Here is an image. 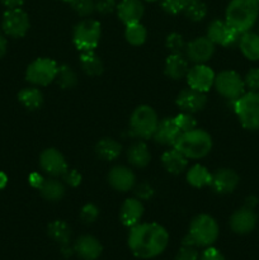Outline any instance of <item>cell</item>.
<instances>
[{"label": "cell", "mask_w": 259, "mask_h": 260, "mask_svg": "<svg viewBox=\"0 0 259 260\" xmlns=\"http://www.w3.org/2000/svg\"><path fill=\"white\" fill-rule=\"evenodd\" d=\"M47 234L52 240L60 244L61 249L69 248L70 246V239H71V230L69 228L68 223L65 221H53L48 225Z\"/></svg>", "instance_id": "f1b7e54d"}, {"label": "cell", "mask_w": 259, "mask_h": 260, "mask_svg": "<svg viewBox=\"0 0 259 260\" xmlns=\"http://www.w3.org/2000/svg\"><path fill=\"white\" fill-rule=\"evenodd\" d=\"M28 182H29V184L32 185L33 188H37V189H40V188L42 187L43 182H45V178H43L40 173L35 172V173H32V174H29Z\"/></svg>", "instance_id": "7dc6e473"}, {"label": "cell", "mask_w": 259, "mask_h": 260, "mask_svg": "<svg viewBox=\"0 0 259 260\" xmlns=\"http://www.w3.org/2000/svg\"><path fill=\"white\" fill-rule=\"evenodd\" d=\"M144 216V205L139 198H127L119 211V218L124 226L131 229L137 225Z\"/></svg>", "instance_id": "44dd1931"}, {"label": "cell", "mask_w": 259, "mask_h": 260, "mask_svg": "<svg viewBox=\"0 0 259 260\" xmlns=\"http://www.w3.org/2000/svg\"><path fill=\"white\" fill-rule=\"evenodd\" d=\"M239 48L241 53L250 61L259 60V35L253 32L241 33L239 40Z\"/></svg>", "instance_id": "4316f807"}, {"label": "cell", "mask_w": 259, "mask_h": 260, "mask_svg": "<svg viewBox=\"0 0 259 260\" xmlns=\"http://www.w3.org/2000/svg\"><path fill=\"white\" fill-rule=\"evenodd\" d=\"M40 167L46 174L51 177H62L68 168L65 156L57 149L48 147L43 150L40 155Z\"/></svg>", "instance_id": "5bb4252c"}, {"label": "cell", "mask_w": 259, "mask_h": 260, "mask_svg": "<svg viewBox=\"0 0 259 260\" xmlns=\"http://www.w3.org/2000/svg\"><path fill=\"white\" fill-rule=\"evenodd\" d=\"M74 253L83 260H96L102 255L101 241L91 235H81L74 243Z\"/></svg>", "instance_id": "d6986e66"}, {"label": "cell", "mask_w": 259, "mask_h": 260, "mask_svg": "<svg viewBox=\"0 0 259 260\" xmlns=\"http://www.w3.org/2000/svg\"><path fill=\"white\" fill-rule=\"evenodd\" d=\"M70 4L74 12L83 18L90 17L95 12V2L94 0H73Z\"/></svg>", "instance_id": "8d00e7d4"}, {"label": "cell", "mask_w": 259, "mask_h": 260, "mask_svg": "<svg viewBox=\"0 0 259 260\" xmlns=\"http://www.w3.org/2000/svg\"><path fill=\"white\" fill-rule=\"evenodd\" d=\"M220 229L218 223L212 216L198 215L190 221L189 230L183 239V245H193L197 248H208L212 246L218 239Z\"/></svg>", "instance_id": "3957f363"}, {"label": "cell", "mask_w": 259, "mask_h": 260, "mask_svg": "<svg viewBox=\"0 0 259 260\" xmlns=\"http://www.w3.org/2000/svg\"><path fill=\"white\" fill-rule=\"evenodd\" d=\"M255 2H256V3H258V4H259V0H255Z\"/></svg>", "instance_id": "11a10c76"}, {"label": "cell", "mask_w": 259, "mask_h": 260, "mask_svg": "<svg viewBox=\"0 0 259 260\" xmlns=\"http://www.w3.org/2000/svg\"><path fill=\"white\" fill-rule=\"evenodd\" d=\"M159 122V117L155 109L147 104H141L132 112L130 118L131 134L141 140L151 139L156 131Z\"/></svg>", "instance_id": "5b68a950"}, {"label": "cell", "mask_w": 259, "mask_h": 260, "mask_svg": "<svg viewBox=\"0 0 259 260\" xmlns=\"http://www.w3.org/2000/svg\"><path fill=\"white\" fill-rule=\"evenodd\" d=\"M98 216H99V208L96 207L94 203H86L80 211L81 221H83L84 223H86V225L95 222Z\"/></svg>", "instance_id": "ab89813d"}, {"label": "cell", "mask_w": 259, "mask_h": 260, "mask_svg": "<svg viewBox=\"0 0 259 260\" xmlns=\"http://www.w3.org/2000/svg\"><path fill=\"white\" fill-rule=\"evenodd\" d=\"M62 179L69 187L76 188L81 183V174L75 169H68L62 175Z\"/></svg>", "instance_id": "ee69618b"}, {"label": "cell", "mask_w": 259, "mask_h": 260, "mask_svg": "<svg viewBox=\"0 0 259 260\" xmlns=\"http://www.w3.org/2000/svg\"><path fill=\"white\" fill-rule=\"evenodd\" d=\"M127 160L136 168H145L150 164L151 154L144 141H136L127 150Z\"/></svg>", "instance_id": "d4e9b609"}, {"label": "cell", "mask_w": 259, "mask_h": 260, "mask_svg": "<svg viewBox=\"0 0 259 260\" xmlns=\"http://www.w3.org/2000/svg\"><path fill=\"white\" fill-rule=\"evenodd\" d=\"M122 146L118 141L111 137H104L99 140L95 145V152L98 157L104 161H113L121 155Z\"/></svg>", "instance_id": "484cf974"}, {"label": "cell", "mask_w": 259, "mask_h": 260, "mask_svg": "<svg viewBox=\"0 0 259 260\" xmlns=\"http://www.w3.org/2000/svg\"><path fill=\"white\" fill-rule=\"evenodd\" d=\"M244 84L249 91H259V69H250L244 78Z\"/></svg>", "instance_id": "b9f144b4"}, {"label": "cell", "mask_w": 259, "mask_h": 260, "mask_svg": "<svg viewBox=\"0 0 259 260\" xmlns=\"http://www.w3.org/2000/svg\"><path fill=\"white\" fill-rule=\"evenodd\" d=\"M183 13L192 22H201L207 15V5L201 0H190V2H188Z\"/></svg>", "instance_id": "e575fe53"}, {"label": "cell", "mask_w": 259, "mask_h": 260, "mask_svg": "<svg viewBox=\"0 0 259 260\" xmlns=\"http://www.w3.org/2000/svg\"><path fill=\"white\" fill-rule=\"evenodd\" d=\"M200 260H226L223 254L221 253L218 249L213 248V246H208L205 248L202 254L200 255Z\"/></svg>", "instance_id": "bcb514c9"}, {"label": "cell", "mask_w": 259, "mask_h": 260, "mask_svg": "<svg viewBox=\"0 0 259 260\" xmlns=\"http://www.w3.org/2000/svg\"><path fill=\"white\" fill-rule=\"evenodd\" d=\"M207 103L206 93L195 90L192 88L183 89L175 99V104L180 108L182 112H188V113H197L202 111Z\"/></svg>", "instance_id": "2e32d148"}, {"label": "cell", "mask_w": 259, "mask_h": 260, "mask_svg": "<svg viewBox=\"0 0 259 260\" xmlns=\"http://www.w3.org/2000/svg\"><path fill=\"white\" fill-rule=\"evenodd\" d=\"M161 164L168 173L178 175L187 169L188 159L182 154V152L178 151L175 147H173V149L167 150V151L163 154Z\"/></svg>", "instance_id": "cb8c5ba5"}, {"label": "cell", "mask_w": 259, "mask_h": 260, "mask_svg": "<svg viewBox=\"0 0 259 260\" xmlns=\"http://www.w3.org/2000/svg\"><path fill=\"white\" fill-rule=\"evenodd\" d=\"M189 70V61L183 53H170L165 60L164 73L173 80L185 78Z\"/></svg>", "instance_id": "7402d4cb"}, {"label": "cell", "mask_w": 259, "mask_h": 260, "mask_svg": "<svg viewBox=\"0 0 259 260\" xmlns=\"http://www.w3.org/2000/svg\"><path fill=\"white\" fill-rule=\"evenodd\" d=\"M213 146L211 135L202 128H193L182 132L173 147L182 152L188 160H197L207 156Z\"/></svg>", "instance_id": "7a4b0ae2"}, {"label": "cell", "mask_w": 259, "mask_h": 260, "mask_svg": "<svg viewBox=\"0 0 259 260\" xmlns=\"http://www.w3.org/2000/svg\"><path fill=\"white\" fill-rule=\"evenodd\" d=\"M116 9V0H98V2H95V12L101 13V14H109Z\"/></svg>", "instance_id": "f6af8a7d"}, {"label": "cell", "mask_w": 259, "mask_h": 260, "mask_svg": "<svg viewBox=\"0 0 259 260\" xmlns=\"http://www.w3.org/2000/svg\"><path fill=\"white\" fill-rule=\"evenodd\" d=\"M165 47L168 48L170 53H183L187 47V43H185L182 35L173 32L168 35L167 40H165Z\"/></svg>", "instance_id": "d590c367"}, {"label": "cell", "mask_w": 259, "mask_h": 260, "mask_svg": "<svg viewBox=\"0 0 259 260\" xmlns=\"http://www.w3.org/2000/svg\"><path fill=\"white\" fill-rule=\"evenodd\" d=\"M40 193L45 200L50 201V202H58L63 198L66 192V188L61 180L56 179V178H48L45 179L42 187L40 188Z\"/></svg>", "instance_id": "83f0119b"}, {"label": "cell", "mask_w": 259, "mask_h": 260, "mask_svg": "<svg viewBox=\"0 0 259 260\" xmlns=\"http://www.w3.org/2000/svg\"><path fill=\"white\" fill-rule=\"evenodd\" d=\"M174 121L177 123L178 128L180 129V132H187L190 129L196 128L197 127V121L193 117L192 113H188V112H182V113L177 114L174 117Z\"/></svg>", "instance_id": "74e56055"}, {"label": "cell", "mask_w": 259, "mask_h": 260, "mask_svg": "<svg viewBox=\"0 0 259 260\" xmlns=\"http://www.w3.org/2000/svg\"><path fill=\"white\" fill-rule=\"evenodd\" d=\"M216 50V45L206 36V37H197L185 47V57L193 63H205L213 56Z\"/></svg>", "instance_id": "4fadbf2b"}, {"label": "cell", "mask_w": 259, "mask_h": 260, "mask_svg": "<svg viewBox=\"0 0 259 260\" xmlns=\"http://www.w3.org/2000/svg\"><path fill=\"white\" fill-rule=\"evenodd\" d=\"M213 86L220 95L229 101H236L245 91L244 79L234 70H225L217 74Z\"/></svg>", "instance_id": "9c48e42d"}, {"label": "cell", "mask_w": 259, "mask_h": 260, "mask_svg": "<svg viewBox=\"0 0 259 260\" xmlns=\"http://www.w3.org/2000/svg\"><path fill=\"white\" fill-rule=\"evenodd\" d=\"M211 180H212V174H211V173L208 172L207 168L203 167V165L196 164L188 169L187 182L188 184H190L192 187H207V185L211 184Z\"/></svg>", "instance_id": "1f68e13d"}, {"label": "cell", "mask_w": 259, "mask_h": 260, "mask_svg": "<svg viewBox=\"0 0 259 260\" xmlns=\"http://www.w3.org/2000/svg\"><path fill=\"white\" fill-rule=\"evenodd\" d=\"M18 101L28 111H36V109L41 108V106L43 104V94L36 86H29V88L22 89L18 93Z\"/></svg>", "instance_id": "4dcf8cb0"}, {"label": "cell", "mask_w": 259, "mask_h": 260, "mask_svg": "<svg viewBox=\"0 0 259 260\" xmlns=\"http://www.w3.org/2000/svg\"><path fill=\"white\" fill-rule=\"evenodd\" d=\"M241 33L231 27L226 20L215 19L208 24L207 37L215 45H220L222 47H231L235 43H239Z\"/></svg>", "instance_id": "8fae6325"}, {"label": "cell", "mask_w": 259, "mask_h": 260, "mask_svg": "<svg viewBox=\"0 0 259 260\" xmlns=\"http://www.w3.org/2000/svg\"><path fill=\"white\" fill-rule=\"evenodd\" d=\"M239 175L236 172L229 168H221L215 174H212V180H211V187L218 194H229L233 193L239 185Z\"/></svg>", "instance_id": "ac0fdd59"}, {"label": "cell", "mask_w": 259, "mask_h": 260, "mask_svg": "<svg viewBox=\"0 0 259 260\" xmlns=\"http://www.w3.org/2000/svg\"><path fill=\"white\" fill-rule=\"evenodd\" d=\"M189 2H190V0H189Z\"/></svg>", "instance_id": "9f6ffc18"}, {"label": "cell", "mask_w": 259, "mask_h": 260, "mask_svg": "<svg viewBox=\"0 0 259 260\" xmlns=\"http://www.w3.org/2000/svg\"><path fill=\"white\" fill-rule=\"evenodd\" d=\"M79 62H80L81 70L89 76H98L104 70L101 57L94 51H84V52H81Z\"/></svg>", "instance_id": "f546056e"}, {"label": "cell", "mask_w": 259, "mask_h": 260, "mask_svg": "<svg viewBox=\"0 0 259 260\" xmlns=\"http://www.w3.org/2000/svg\"><path fill=\"white\" fill-rule=\"evenodd\" d=\"M124 38L127 42L132 46H141L144 45L147 38V29L141 22L132 23V24L126 25L124 29Z\"/></svg>", "instance_id": "d6a6232c"}, {"label": "cell", "mask_w": 259, "mask_h": 260, "mask_svg": "<svg viewBox=\"0 0 259 260\" xmlns=\"http://www.w3.org/2000/svg\"><path fill=\"white\" fill-rule=\"evenodd\" d=\"M135 194L140 201H147L154 196V188L149 183H141L135 188Z\"/></svg>", "instance_id": "7bdbcfd3"}, {"label": "cell", "mask_w": 259, "mask_h": 260, "mask_svg": "<svg viewBox=\"0 0 259 260\" xmlns=\"http://www.w3.org/2000/svg\"><path fill=\"white\" fill-rule=\"evenodd\" d=\"M102 25L98 20L85 18L74 27L73 42L79 51H94L99 45Z\"/></svg>", "instance_id": "52a82bcc"}, {"label": "cell", "mask_w": 259, "mask_h": 260, "mask_svg": "<svg viewBox=\"0 0 259 260\" xmlns=\"http://www.w3.org/2000/svg\"><path fill=\"white\" fill-rule=\"evenodd\" d=\"M234 111L241 126L250 131L259 129V91H248L234 101Z\"/></svg>", "instance_id": "8992f818"}, {"label": "cell", "mask_w": 259, "mask_h": 260, "mask_svg": "<svg viewBox=\"0 0 259 260\" xmlns=\"http://www.w3.org/2000/svg\"><path fill=\"white\" fill-rule=\"evenodd\" d=\"M144 2H147V3H155V2H159V0H144Z\"/></svg>", "instance_id": "f5cc1de1"}, {"label": "cell", "mask_w": 259, "mask_h": 260, "mask_svg": "<svg viewBox=\"0 0 259 260\" xmlns=\"http://www.w3.org/2000/svg\"><path fill=\"white\" fill-rule=\"evenodd\" d=\"M256 203H258V200H256L255 197H248L245 200V205H244V206H248V207L254 208V207H255Z\"/></svg>", "instance_id": "816d5d0a"}, {"label": "cell", "mask_w": 259, "mask_h": 260, "mask_svg": "<svg viewBox=\"0 0 259 260\" xmlns=\"http://www.w3.org/2000/svg\"><path fill=\"white\" fill-rule=\"evenodd\" d=\"M58 65L55 60L48 57H38L28 65L25 79L35 86H46L55 81Z\"/></svg>", "instance_id": "ba28073f"}, {"label": "cell", "mask_w": 259, "mask_h": 260, "mask_svg": "<svg viewBox=\"0 0 259 260\" xmlns=\"http://www.w3.org/2000/svg\"><path fill=\"white\" fill-rule=\"evenodd\" d=\"M60 2H63V3H71L73 0H60Z\"/></svg>", "instance_id": "db71d44e"}, {"label": "cell", "mask_w": 259, "mask_h": 260, "mask_svg": "<svg viewBox=\"0 0 259 260\" xmlns=\"http://www.w3.org/2000/svg\"><path fill=\"white\" fill-rule=\"evenodd\" d=\"M30 27L29 17L22 8L7 9L3 14V32L13 38H22L27 35Z\"/></svg>", "instance_id": "30bf717a"}, {"label": "cell", "mask_w": 259, "mask_h": 260, "mask_svg": "<svg viewBox=\"0 0 259 260\" xmlns=\"http://www.w3.org/2000/svg\"><path fill=\"white\" fill-rule=\"evenodd\" d=\"M127 244L136 258H156L167 249L169 233L156 222H140L130 229Z\"/></svg>", "instance_id": "6da1fadb"}, {"label": "cell", "mask_w": 259, "mask_h": 260, "mask_svg": "<svg viewBox=\"0 0 259 260\" xmlns=\"http://www.w3.org/2000/svg\"><path fill=\"white\" fill-rule=\"evenodd\" d=\"M174 260H200V253L197 250V246L183 245L182 244Z\"/></svg>", "instance_id": "60d3db41"}, {"label": "cell", "mask_w": 259, "mask_h": 260, "mask_svg": "<svg viewBox=\"0 0 259 260\" xmlns=\"http://www.w3.org/2000/svg\"><path fill=\"white\" fill-rule=\"evenodd\" d=\"M8 50V41L3 33H0V58L7 53Z\"/></svg>", "instance_id": "681fc988"}, {"label": "cell", "mask_w": 259, "mask_h": 260, "mask_svg": "<svg viewBox=\"0 0 259 260\" xmlns=\"http://www.w3.org/2000/svg\"><path fill=\"white\" fill-rule=\"evenodd\" d=\"M259 4L255 0H231L225 12V20L240 33L248 32L255 24Z\"/></svg>", "instance_id": "277c9868"}, {"label": "cell", "mask_w": 259, "mask_h": 260, "mask_svg": "<svg viewBox=\"0 0 259 260\" xmlns=\"http://www.w3.org/2000/svg\"><path fill=\"white\" fill-rule=\"evenodd\" d=\"M215 78L216 74L212 69L205 63H196L195 66L189 68L185 75L188 86L202 93H207L212 88Z\"/></svg>", "instance_id": "7c38bea8"}, {"label": "cell", "mask_w": 259, "mask_h": 260, "mask_svg": "<svg viewBox=\"0 0 259 260\" xmlns=\"http://www.w3.org/2000/svg\"><path fill=\"white\" fill-rule=\"evenodd\" d=\"M256 221L258 217L254 212V208L243 206L231 215L230 228L238 235H246L255 229Z\"/></svg>", "instance_id": "9a60e30c"}, {"label": "cell", "mask_w": 259, "mask_h": 260, "mask_svg": "<svg viewBox=\"0 0 259 260\" xmlns=\"http://www.w3.org/2000/svg\"><path fill=\"white\" fill-rule=\"evenodd\" d=\"M108 183L118 192H128L136 184V175L124 165H116L108 173Z\"/></svg>", "instance_id": "e0dca14e"}, {"label": "cell", "mask_w": 259, "mask_h": 260, "mask_svg": "<svg viewBox=\"0 0 259 260\" xmlns=\"http://www.w3.org/2000/svg\"><path fill=\"white\" fill-rule=\"evenodd\" d=\"M189 0H160L161 9L165 13L172 15H177L179 13L184 12Z\"/></svg>", "instance_id": "f35d334b"}, {"label": "cell", "mask_w": 259, "mask_h": 260, "mask_svg": "<svg viewBox=\"0 0 259 260\" xmlns=\"http://www.w3.org/2000/svg\"><path fill=\"white\" fill-rule=\"evenodd\" d=\"M55 81H57L58 86L62 89H73L78 83V76L73 70V68L69 65L58 66L57 75H56Z\"/></svg>", "instance_id": "836d02e7"}, {"label": "cell", "mask_w": 259, "mask_h": 260, "mask_svg": "<svg viewBox=\"0 0 259 260\" xmlns=\"http://www.w3.org/2000/svg\"><path fill=\"white\" fill-rule=\"evenodd\" d=\"M7 184H8L7 174H5V173H3V172H0V190L4 189V188L7 187Z\"/></svg>", "instance_id": "f907efd6"}, {"label": "cell", "mask_w": 259, "mask_h": 260, "mask_svg": "<svg viewBox=\"0 0 259 260\" xmlns=\"http://www.w3.org/2000/svg\"><path fill=\"white\" fill-rule=\"evenodd\" d=\"M117 15L124 25L139 23L144 17L145 7L142 0H121L117 4Z\"/></svg>", "instance_id": "ffe728a7"}, {"label": "cell", "mask_w": 259, "mask_h": 260, "mask_svg": "<svg viewBox=\"0 0 259 260\" xmlns=\"http://www.w3.org/2000/svg\"><path fill=\"white\" fill-rule=\"evenodd\" d=\"M182 134L178 128L177 123L173 118H164L159 122L157 128L154 134V140L160 145H174L179 135Z\"/></svg>", "instance_id": "603a6c76"}, {"label": "cell", "mask_w": 259, "mask_h": 260, "mask_svg": "<svg viewBox=\"0 0 259 260\" xmlns=\"http://www.w3.org/2000/svg\"><path fill=\"white\" fill-rule=\"evenodd\" d=\"M2 3L7 9H14V8L22 7L24 0H2Z\"/></svg>", "instance_id": "c3c4849f"}]
</instances>
